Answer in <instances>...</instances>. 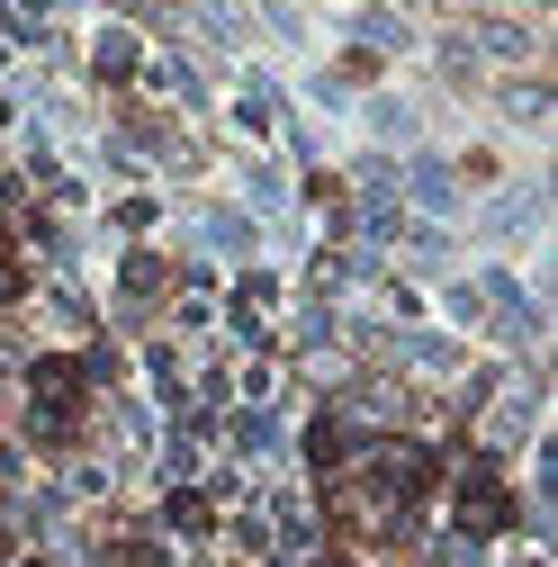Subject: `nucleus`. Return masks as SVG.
I'll return each instance as SVG.
<instances>
[{
    "instance_id": "obj_1",
    "label": "nucleus",
    "mask_w": 558,
    "mask_h": 567,
    "mask_svg": "<svg viewBox=\"0 0 558 567\" xmlns=\"http://www.w3.org/2000/svg\"><path fill=\"white\" fill-rule=\"evenodd\" d=\"M459 523H468V532H505V523H514L505 477H468V486H459Z\"/></svg>"
}]
</instances>
